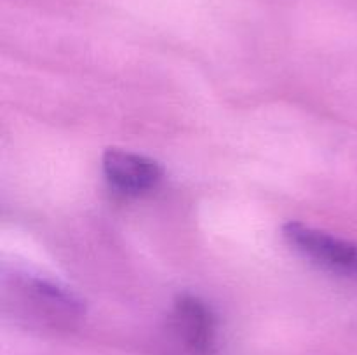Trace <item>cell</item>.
<instances>
[{"instance_id": "6da1fadb", "label": "cell", "mask_w": 357, "mask_h": 355, "mask_svg": "<svg viewBox=\"0 0 357 355\" xmlns=\"http://www.w3.org/2000/svg\"><path fill=\"white\" fill-rule=\"evenodd\" d=\"M282 235L289 246L319 267L347 277H357V242L338 239L298 221L286 223Z\"/></svg>"}, {"instance_id": "7a4b0ae2", "label": "cell", "mask_w": 357, "mask_h": 355, "mask_svg": "<svg viewBox=\"0 0 357 355\" xmlns=\"http://www.w3.org/2000/svg\"><path fill=\"white\" fill-rule=\"evenodd\" d=\"M103 173L115 190L138 195L155 187L162 178L157 160L121 148H108L103 153Z\"/></svg>"}, {"instance_id": "3957f363", "label": "cell", "mask_w": 357, "mask_h": 355, "mask_svg": "<svg viewBox=\"0 0 357 355\" xmlns=\"http://www.w3.org/2000/svg\"><path fill=\"white\" fill-rule=\"evenodd\" d=\"M174 326L178 334L194 354L206 355L215 348L216 322L202 299L181 294L174 303Z\"/></svg>"}]
</instances>
